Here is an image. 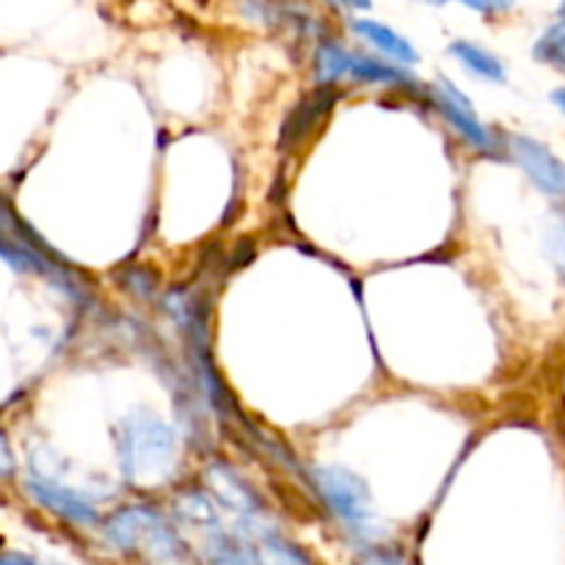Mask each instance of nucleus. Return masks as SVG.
<instances>
[{
    "label": "nucleus",
    "mask_w": 565,
    "mask_h": 565,
    "mask_svg": "<svg viewBox=\"0 0 565 565\" xmlns=\"http://www.w3.org/2000/svg\"><path fill=\"white\" fill-rule=\"evenodd\" d=\"M561 17H565V0H561Z\"/></svg>",
    "instance_id": "412c9836"
},
{
    "label": "nucleus",
    "mask_w": 565,
    "mask_h": 565,
    "mask_svg": "<svg viewBox=\"0 0 565 565\" xmlns=\"http://www.w3.org/2000/svg\"><path fill=\"white\" fill-rule=\"evenodd\" d=\"M119 456L127 483L163 486L177 467V439L160 419L132 417L125 419L119 434Z\"/></svg>",
    "instance_id": "f03ea898"
},
{
    "label": "nucleus",
    "mask_w": 565,
    "mask_h": 565,
    "mask_svg": "<svg viewBox=\"0 0 565 565\" xmlns=\"http://www.w3.org/2000/svg\"><path fill=\"white\" fill-rule=\"evenodd\" d=\"M315 77H318L320 86H334L342 77H351V81L359 83H375V86H401V81H408L395 64L353 53V50H345L337 42H320L318 53H315Z\"/></svg>",
    "instance_id": "20e7f679"
},
{
    "label": "nucleus",
    "mask_w": 565,
    "mask_h": 565,
    "mask_svg": "<svg viewBox=\"0 0 565 565\" xmlns=\"http://www.w3.org/2000/svg\"><path fill=\"white\" fill-rule=\"evenodd\" d=\"M204 561L207 565H263L259 552L246 541V535L215 533L204 535Z\"/></svg>",
    "instance_id": "9d476101"
},
{
    "label": "nucleus",
    "mask_w": 565,
    "mask_h": 565,
    "mask_svg": "<svg viewBox=\"0 0 565 565\" xmlns=\"http://www.w3.org/2000/svg\"><path fill=\"white\" fill-rule=\"evenodd\" d=\"M428 3H434V6L461 3V6H467V9L478 11V14H483V17H502V14H508V11H513L516 0H428Z\"/></svg>",
    "instance_id": "4468645a"
},
{
    "label": "nucleus",
    "mask_w": 565,
    "mask_h": 565,
    "mask_svg": "<svg viewBox=\"0 0 565 565\" xmlns=\"http://www.w3.org/2000/svg\"><path fill=\"white\" fill-rule=\"evenodd\" d=\"M535 61L546 66H555V70H565V17L555 22V25L546 28L539 36L533 47Z\"/></svg>",
    "instance_id": "ddd939ff"
},
{
    "label": "nucleus",
    "mask_w": 565,
    "mask_h": 565,
    "mask_svg": "<svg viewBox=\"0 0 565 565\" xmlns=\"http://www.w3.org/2000/svg\"><path fill=\"white\" fill-rule=\"evenodd\" d=\"M326 3L337 6V9H345V11H370L373 9V0H326Z\"/></svg>",
    "instance_id": "f3484780"
},
{
    "label": "nucleus",
    "mask_w": 565,
    "mask_h": 565,
    "mask_svg": "<svg viewBox=\"0 0 565 565\" xmlns=\"http://www.w3.org/2000/svg\"><path fill=\"white\" fill-rule=\"evenodd\" d=\"M557 263H561L565 274V221L561 224V232H557Z\"/></svg>",
    "instance_id": "6ab92c4d"
},
{
    "label": "nucleus",
    "mask_w": 565,
    "mask_h": 565,
    "mask_svg": "<svg viewBox=\"0 0 565 565\" xmlns=\"http://www.w3.org/2000/svg\"><path fill=\"white\" fill-rule=\"evenodd\" d=\"M259 561L263 565H315L312 557L301 550V546L290 544V541L279 539V535L268 533L259 539Z\"/></svg>",
    "instance_id": "f8f14e48"
},
{
    "label": "nucleus",
    "mask_w": 565,
    "mask_h": 565,
    "mask_svg": "<svg viewBox=\"0 0 565 565\" xmlns=\"http://www.w3.org/2000/svg\"><path fill=\"white\" fill-rule=\"evenodd\" d=\"M105 539L141 565H199L174 524L147 505L121 508L105 522Z\"/></svg>",
    "instance_id": "f257e3e1"
},
{
    "label": "nucleus",
    "mask_w": 565,
    "mask_h": 565,
    "mask_svg": "<svg viewBox=\"0 0 565 565\" xmlns=\"http://www.w3.org/2000/svg\"><path fill=\"white\" fill-rule=\"evenodd\" d=\"M334 103H337V94L331 92V86H323L318 88V92L309 94V97H303L301 103L290 110L285 127H281V147L287 149L301 147V143L312 136V130H318L320 121L331 114Z\"/></svg>",
    "instance_id": "6e6552de"
},
{
    "label": "nucleus",
    "mask_w": 565,
    "mask_h": 565,
    "mask_svg": "<svg viewBox=\"0 0 565 565\" xmlns=\"http://www.w3.org/2000/svg\"><path fill=\"white\" fill-rule=\"evenodd\" d=\"M11 475H14V456H11L6 436L0 434V478H11Z\"/></svg>",
    "instance_id": "dca6fc26"
},
{
    "label": "nucleus",
    "mask_w": 565,
    "mask_h": 565,
    "mask_svg": "<svg viewBox=\"0 0 565 565\" xmlns=\"http://www.w3.org/2000/svg\"><path fill=\"white\" fill-rule=\"evenodd\" d=\"M28 491H31L33 500H36L39 505H44L47 511H53L55 516L66 519V522L72 524H83V527H86V524H94L99 519L92 500L77 494L70 486H61L47 478H31L28 480Z\"/></svg>",
    "instance_id": "0eeeda50"
},
{
    "label": "nucleus",
    "mask_w": 565,
    "mask_h": 565,
    "mask_svg": "<svg viewBox=\"0 0 565 565\" xmlns=\"http://www.w3.org/2000/svg\"><path fill=\"white\" fill-rule=\"evenodd\" d=\"M508 149H511L513 160L522 166L524 174L541 191L550 193V196L565 199V163L550 147L527 136H511L508 138Z\"/></svg>",
    "instance_id": "39448f33"
},
{
    "label": "nucleus",
    "mask_w": 565,
    "mask_h": 565,
    "mask_svg": "<svg viewBox=\"0 0 565 565\" xmlns=\"http://www.w3.org/2000/svg\"><path fill=\"white\" fill-rule=\"evenodd\" d=\"M0 565H39L33 557L28 555H20V552H6V555H0Z\"/></svg>",
    "instance_id": "a211bd4d"
},
{
    "label": "nucleus",
    "mask_w": 565,
    "mask_h": 565,
    "mask_svg": "<svg viewBox=\"0 0 565 565\" xmlns=\"http://www.w3.org/2000/svg\"><path fill=\"white\" fill-rule=\"evenodd\" d=\"M434 103H436V108H439V114L450 121L452 130L461 132V136L467 138L475 149H480V152H494L497 141H494V136H491V130L478 119V116H475L469 99L463 97V94L458 92L450 81L436 83Z\"/></svg>",
    "instance_id": "423d86ee"
},
{
    "label": "nucleus",
    "mask_w": 565,
    "mask_h": 565,
    "mask_svg": "<svg viewBox=\"0 0 565 565\" xmlns=\"http://www.w3.org/2000/svg\"><path fill=\"white\" fill-rule=\"evenodd\" d=\"M312 483L331 516L340 519L353 533H367L373 522V500L362 478L340 467H318L312 472Z\"/></svg>",
    "instance_id": "7ed1b4c3"
},
{
    "label": "nucleus",
    "mask_w": 565,
    "mask_h": 565,
    "mask_svg": "<svg viewBox=\"0 0 565 565\" xmlns=\"http://www.w3.org/2000/svg\"><path fill=\"white\" fill-rule=\"evenodd\" d=\"M552 99H555V105H557V108H561L563 114H565V88H557V92L552 94Z\"/></svg>",
    "instance_id": "aec40b11"
},
{
    "label": "nucleus",
    "mask_w": 565,
    "mask_h": 565,
    "mask_svg": "<svg viewBox=\"0 0 565 565\" xmlns=\"http://www.w3.org/2000/svg\"><path fill=\"white\" fill-rule=\"evenodd\" d=\"M450 53L456 55L469 72L483 77V81H491V83L505 81V66H502V61L497 58L491 50L480 47V44L475 42H467V39H456V42L450 44Z\"/></svg>",
    "instance_id": "9b49d317"
},
{
    "label": "nucleus",
    "mask_w": 565,
    "mask_h": 565,
    "mask_svg": "<svg viewBox=\"0 0 565 565\" xmlns=\"http://www.w3.org/2000/svg\"><path fill=\"white\" fill-rule=\"evenodd\" d=\"M351 31L356 33L359 39H364L367 44H373L379 53H384L386 58L395 61V64H417L419 61V53L403 33L384 25V22L373 20V17H356V20L351 22Z\"/></svg>",
    "instance_id": "1a4fd4ad"
},
{
    "label": "nucleus",
    "mask_w": 565,
    "mask_h": 565,
    "mask_svg": "<svg viewBox=\"0 0 565 565\" xmlns=\"http://www.w3.org/2000/svg\"><path fill=\"white\" fill-rule=\"evenodd\" d=\"M0 224H3V215H0Z\"/></svg>",
    "instance_id": "4be33fe9"
},
{
    "label": "nucleus",
    "mask_w": 565,
    "mask_h": 565,
    "mask_svg": "<svg viewBox=\"0 0 565 565\" xmlns=\"http://www.w3.org/2000/svg\"><path fill=\"white\" fill-rule=\"evenodd\" d=\"M356 565H406L401 561V557H395L392 552H384V550H375L370 552V555L359 557Z\"/></svg>",
    "instance_id": "2eb2a0df"
}]
</instances>
